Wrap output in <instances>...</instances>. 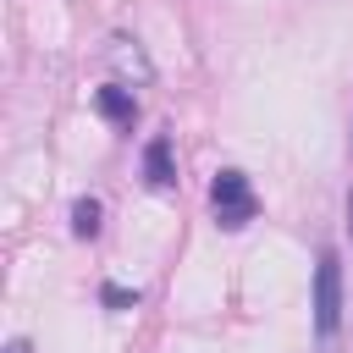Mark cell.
<instances>
[{
    "mask_svg": "<svg viewBox=\"0 0 353 353\" xmlns=\"http://www.w3.org/2000/svg\"><path fill=\"white\" fill-rule=\"evenodd\" d=\"M347 226H353V193H347Z\"/></svg>",
    "mask_w": 353,
    "mask_h": 353,
    "instance_id": "9",
    "label": "cell"
},
{
    "mask_svg": "<svg viewBox=\"0 0 353 353\" xmlns=\"http://www.w3.org/2000/svg\"><path fill=\"white\" fill-rule=\"evenodd\" d=\"M110 61H116L121 72H132L138 83H149V77H154V66L143 61V50H138V44H132L127 33H116V39H110Z\"/></svg>",
    "mask_w": 353,
    "mask_h": 353,
    "instance_id": "5",
    "label": "cell"
},
{
    "mask_svg": "<svg viewBox=\"0 0 353 353\" xmlns=\"http://www.w3.org/2000/svg\"><path fill=\"white\" fill-rule=\"evenodd\" d=\"M94 110H99L105 121H116V127H132V121H138V99H132V88H121V83L94 88Z\"/></svg>",
    "mask_w": 353,
    "mask_h": 353,
    "instance_id": "4",
    "label": "cell"
},
{
    "mask_svg": "<svg viewBox=\"0 0 353 353\" xmlns=\"http://www.w3.org/2000/svg\"><path fill=\"white\" fill-rule=\"evenodd\" d=\"M143 182L149 188H171L176 182V154H171V138L165 132H154L143 143Z\"/></svg>",
    "mask_w": 353,
    "mask_h": 353,
    "instance_id": "3",
    "label": "cell"
},
{
    "mask_svg": "<svg viewBox=\"0 0 353 353\" xmlns=\"http://www.w3.org/2000/svg\"><path fill=\"white\" fill-rule=\"evenodd\" d=\"M6 353H33V342H28V336H11V342H6Z\"/></svg>",
    "mask_w": 353,
    "mask_h": 353,
    "instance_id": "8",
    "label": "cell"
},
{
    "mask_svg": "<svg viewBox=\"0 0 353 353\" xmlns=\"http://www.w3.org/2000/svg\"><path fill=\"white\" fill-rule=\"evenodd\" d=\"M210 215H215L221 232H243V226L259 215V193H254V182H248L237 165L215 171V182H210Z\"/></svg>",
    "mask_w": 353,
    "mask_h": 353,
    "instance_id": "1",
    "label": "cell"
},
{
    "mask_svg": "<svg viewBox=\"0 0 353 353\" xmlns=\"http://www.w3.org/2000/svg\"><path fill=\"white\" fill-rule=\"evenodd\" d=\"M99 199H77L72 204V237H99Z\"/></svg>",
    "mask_w": 353,
    "mask_h": 353,
    "instance_id": "6",
    "label": "cell"
},
{
    "mask_svg": "<svg viewBox=\"0 0 353 353\" xmlns=\"http://www.w3.org/2000/svg\"><path fill=\"white\" fill-rule=\"evenodd\" d=\"M336 325H342V259H336V248H320V259H314V331H320V342H331Z\"/></svg>",
    "mask_w": 353,
    "mask_h": 353,
    "instance_id": "2",
    "label": "cell"
},
{
    "mask_svg": "<svg viewBox=\"0 0 353 353\" xmlns=\"http://www.w3.org/2000/svg\"><path fill=\"white\" fill-rule=\"evenodd\" d=\"M99 303H105V309H138V292H132V287L105 281V287H99Z\"/></svg>",
    "mask_w": 353,
    "mask_h": 353,
    "instance_id": "7",
    "label": "cell"
}]
</instances>
